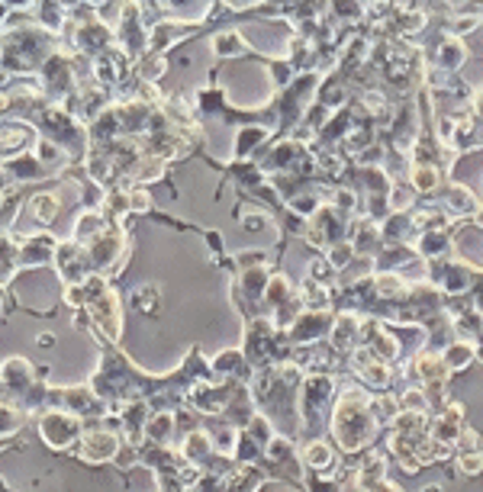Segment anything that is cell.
Here are the masks:
<instances>
[{
    "mask_svg": "<svg viewBox=\"0 0 483 492\" xmlns=\"http://www.w3.org/2000/svg\"><path fill=\"white\" fill-rule=\"evenodd\" d=\"M467 360H474V351L464 348V344H458V348L448 351V364H451V367H464Z\"/></svg>",
    "mask_w": 483,
    "mask_h": 492,
    "instance_id": "cell-10",
    "label": "cell"
},
{
    "mask_svg": "<svg viewBox=\"0 0 483 492\" xmlns=\"http://www.w3.org/2000/svg\"><path fill=\"white\" fill-rule=\"evenodd\" d=\"M464 45H461L458 39H448L442 45V68H448V71H454V68H461V61H464Z\"/></svg>",
    "mask_w": 483,
    "mask_h": 492,
    "instance_id": "cell-6",
    "label": "cell"
},
{
    "mask_svg": "<svg viewBox=\"0 0 483 492\" xmlns=\"http://www.w3.org/2000/svg\"><path fill=\"white\" fill-rule=\"evenodd\" d=\"M29 209H33V216H36L39 226H49L52 216L59 213V197H52V193H39V197H33Z\"/></svg>",
    "mask_w": 483,
    "mask_h": 492,
    "instance_id": "cell-3",
    "label": "cell"
},
{
    "mask_svg": "<svg viewBox=\"0 0 483 492\" xmlns=\"http://www.w3.org/2000/svg\"><path fill=\"white\" fill-rule=\"evenodd\" d=\"M261 222H265V216H261V213H248V216H245V229H251V232H255V229H261Z\"/></svg>",
    "mask_w": 483,
    "mask_h": 492,
    "instance_id": "cell-12",
    "label": "cell"
},
{
    "mask_svg": "<svg viewBox=\"0 0 483 492\" xmlns=\"http://www.w3.org/2000/svg\"><path fill=\"white\" fill-rule=\"evenodd\" d=\"M113 451H117V441H113V434L107 431H91L87 438H84V454L91 460H107L113 457Z\"/></svg>",
    "mask_w": 483,
    "mask_h": 492,
    "instance_id": "cell-2",
    "label": "cell"
},
{
    "mask_svg": "<svg viewBox=\"0 0 483 492\" xmlns=\"http://www.w3.org/2000/svg\"><path fill=\"white\" fill-rule=\"evenodd\" d=\"M213 52L223 55V59H232V55H242L245 52V39L239 33H223L216 42H213Z\"/></svg>",
    "mask_w": 483,
    "mask_h": 492,
    "instance_id": "cell-4",
    "label": "cell"
},
{
    "mask_svg": "<svg viewBox=\"0 0 483 492\" xmlns=\"http://www.w3.org/2000/svg\"><path fill=\"white\" fill-rule=\"evenodd\" d=\"M425 492H438V489H435V486H432V489H425Z\"/></svg>",
    "mask_w": 483,
    "mask_h": 492,
    "instance_id": "cell-14",
    "label": "cell"
},
{
    "mask_svg": "<svg viewBox=\"0 0 483 492\" xmlns=\"http://www.w3.org/2000/svg\"><path fill=\"white\" fill-rule=\"evenodd\" d=\"M351 261V245H335V251H332V264L339 267V264H348Z\"/></svg>",
    "mask_w": 483,
    "mask_h": 492,
    "instance_id": "cell-11",
    "label": "cell"
},
{
    "mask_svg": "<svg viewBox=\"0 0 483 492\" xmlns=\"http://www.w3.org/2000/svg\"><path fill=\"white\" fill-rule=\"evenodd\" d=\"M448 206L458 209V213H470V209H477L474 193L467 190V187H451V190H448Z\"/></svg>",
    "mask_w": 483,
    "mask_h": 492,
    "instance_id": "cell-7",
    "label": "cell"
},
{
    "mask_svg": "<svg viewBox=\"0 0 483 492\" xmlns=\"http://www.w3.org/2000/svg\"><path fill=\"white\" fill-rule=\"evenodd\" d=\"M42 434H45V441H49L52 447H65V444L77 434V425L65 415H49L45 422H42Z\"/></svg>",
    "mask_w": 483,
    "mask_h": 492,
    "instance_id": "cell-1",
    "label": "cell"
},
{
    "mask_svg": "<svg viewBox=\"0 0 483 492\" xmlns=\"http://www.w3.org/2000/svg\"><path fill=\"white\" fill-rule=\"evenodd\" d=\"M435 184H438V174H435V167L422 164V167H416V171H413V187H416V190H432Z\"/></svg>",
    "mask_w": 483,
    "mask_h": 492,
    "instance_id": "cell-8",
    "label": "cell"
},
{
    "mask_svg": "<svg viewBox=\"0 0 483 492\" xmlns=\"http://www.w3.org/2000/svg\"><path fill=\"white\" fill-rule=\"evenodd\" d=\"M306 460L313 463V467H329V463H332V454H329V447H325V444H309V447H306Z\"/></svg>",
    "mask_w": 483,
    "mask_h": 492,
    "instance_id": "cell-9",
    "label": "cell"
},
{
    "mask_svg": "<svg viewBox=\"0 0 483 492\" xmlns=\"http://www.w3.org/2000/svg\"><path fill=\"white\" fill-rule=\"evenodd\" d=\"M255 142H265V129H255V125L242 129V132L235 135V155H248V151L255 148Z\"/></svg>",
    "mask_w": 483,
    "mask_h": 492,
    "instance_id": "cell-5",
    "label": "cell"
},
{
    "mask_svg": "<svg viewBox=\"0 0 483 492\" xmlns=\"http://www.w3.org/2000/svg\"><path fill=\"white\" fill-rule=\"evenodd\" d=\"M87 3H94V7H101V3H107V0H87Z\"/></svg>",
    "mask_w": 483,
    "mask_h": 492,
    "instance_id": "cell-13",
    "label": "cell"
}]
</instances>
